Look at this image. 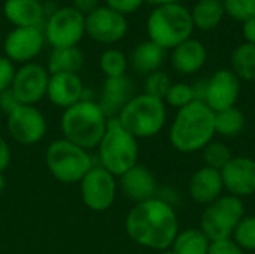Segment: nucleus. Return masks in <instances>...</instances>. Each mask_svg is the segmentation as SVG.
<instances>
[{"mask_svg": "<svg viewBox=\"0 0 255 254\" xmlns=\"http://www.w3.org/2000/svg\"><path fill=\"white\" fill-rule=\"evenodd\" d=\"M124 226L133 243L157 252L169 250L179 232L175 208L161 198L136 204L127 214Z\"/></svg>", "mask_w": 255, "mask_h": 254, "instance_id": "1", "label": "nucleus"}, {"mask_svg": "<svg viewBox=\"0 0 255 254\" xmlns=\"http://www.w3.org/2000/svg\"><path fill=\"white\" fill-rule=\"evenodd\" d=\"M215 135V112L205 102L194 100L178 109L169 130V141L179 153L191 154L202 151Z\"/></svg>", "mask_w": 255, "mask_h": 254, "instance_id": "2", "label": "nucleus"}, {"mask_svg": "<svg viewBox=\"0 0 255 254\" xmlns=\"http://www.w3.org/2000/svg\"><path fill=\"white\" fill-rule=\"evenodd\" d=\"M109 118L103 114L99 103L90 99L64 109L61 117V132L64 139L84 148H97L108 127Z\"/></svg>", "mask_w": 255, "mask_h": 254, "instance_id": "3", "label": "nucleus"}, {"mask_svg": "<svg viewBox=\"0 0 255 254\" xmlns=\"http://www.w3.org/2000/svg\"><path fill=\"white\" fill-rule=\"evenodd\" d=\"M193 31L194 25L190 9L181 3L155 6L146 18V33L149 40L166 51L188 40Z\"/></svg>", "mask_w": 255, "mask_h": 254, "instance_id": "4", "label": "nucleus"}, {"mask_svg": "<svg viewBox=\"0 0 255 254\" xmlns=\"http://www.w3.org/2000/svg\"><path fill=\"white\" fill-rule=\"evenodd\" d=\"M97 148L100 166L114 177H121L137 165V139L128 133L117 118H111L108 121L106 132Z\"/></svg>", "mask_w": 255, "mask_h": 254, "instance_id": "5", "label": "nucleus"}, {"mask_svg": "<svg viewBox=\"0 0 255 254\" xmlns=\"http://www.w3.org/2000/svg\"><path fill=\"white\" fill-rule=\"evenodd\" d=\"M166 118L167 109L164 100L145 93L133 96L117 117L121 126L136 139L158 135L166 124Z\"/></svg>", "mask_w": 255, "mask_h": 254, "instance_id": "6", "label": "nucleus"}, {"mask_svg": "<svg viewBox=\"0 0 255 254\" xmlns=\"http://www.w3.org/2000/svg\"><path fill=\"white\" fill-rule=\"evenodd\" d=\"M45 162L52 177L63 184L81 183L93 168V162L87 150L64 138L55 139L48 145Z\"/></svg>", "mask_w": 255, "mask_h": 254, "instance_id": "7", "label": "nucleus"}, {"mask_svg": "<svg viewBox=\"0 0 255 254\" xmlns=\"http://www.w3.org/2000/svg\"><path fill=\"white\" fill-rule=\"evenodd\" d=\"M245 217V205L241 198L223 195L208 205L200 217V231L211 240L220 241L233 237L239 222Z\"/></svg>", "mask_w": 255, "mask_h": 254, "instance_id": "8", "label": "nucleus"}, {"mask_svg": "<svg viewBox=\"0 0 255 254\" xmlns=\"http://www.w3.org/2000/svg\"><path fill=\"white\" fill-rule=\"evenodd\" d=\"M43 34L54 49L78 46L85 36V16L72 6L57 7L45 19Z\"/></svg>", "mask_w": 255, "mask_h": 254, "instance_id": "9", "label": "nucleus"}, {"mask_svg": "<svg viewBox=\"0 0 255 254\" xmlns=\"http://www.w3.org/2000/svg\"><path fill=\"white\" fill-rule=\"evenodd\" d=\"M7 133L22 145H33L46 135V120L34 105H18L6 120Z\"/></svg>", "mask_w": 255, "mask_h": 254, "instance_id": "10", "label": "nucleus"}, {"mask_svg": "<svg viewBox=\"0 0 255 254\" xmlns=\"http://www.w3.org/2000/svg\"><path fill=\"white\" fill-rule=\"evenodd\" d=\"M79 184L87 208L100 213L112 207L117 196V180L105 168L93 166Z\"/></svg>", "mask_w": 255, "mask_h": 254, "instance_id": "11", "label": "nucleus"}, {"mask_svg": "<svg viewBox=\"0 0 255 254\" xmlns=\"http://www.w3.org/2000/svg\"><path fill=\"white\" fill-rule=\"evenodd\" d=\"M128 30L126 15L108 7L99 6L85 16V34L102 45L120 42Z\"/></svg>", "mask_w": 255, "mask_h": 254, "instance_id": "12", "label": "nucleus"}, {"mask_svg": "<svg viewBox=\"0 0 255 254\" xmlns=\"http://www.w3.org/2000/svg\"><path fill=\"white\" fill-rule=\"evenodd\" d=\"M45 34L40 27H13L3 39V52L12 63H33L42 52Z\"/></svg>", "mask_w": 255, "mask_h": 254, "instance_id": "13", "label": "nucleus"}, {"mask_svg": "<svg viewBox=\"0 0 255 254\" xmlns=\"http://www.w3.org/2000/svg\"><path fill=\"white\" fill-rule=\"evenodd\" d=\"M49 72L37 63H27L16 69L12 81V93L21 105H36L46 96Z\"/></svg>", "mask_w": 255, "mask_h": 254, "instance_id": "14", "label": "nucleus"}, {"mask_svg": "<svg viewBox=\"0 0 255 254\" xmlns=\"http://www.w3.org/2000/svg\"><path fill=\"white\" fill-rule=\"evenodd\" d=\"M241 94V79L230 69H220L206 79L205 103L214 111L220 112L236 106Z\"/></svg>", "mask_w": 255, "mask_h": 254, "instance_id": "15", "label": "nucleus"}, {"mask_svg": "<svg viewBox=\"0 0 255 254\" xmlns=\"http://www.w3.org/2000/svg\"><path fill=\"white\" fill-rule=\"evenodd\" d=\"M224 190L236 198L255 195V160L251 157H233L221 171Z\"/></svg>", "mask_w": 255, "mask_h": 254, "instance_id": "16", "label": "nucleus"}, {"mask_svg": "<svg viewBox=\"0 0 255 254\" xmlns=\"http://www.w3.org/2000/svg\"><path fill=\"white\" fill-rule=\"evenodd\" d=\"M85 87L78 73H54L49 75L46 96L49 102L58 108H70L84 99Z\"/></svg>", "mask_w": 255, "mask_h": 254, "instance_id": "17", "label": "nucleus"}, {"mask_svg": "<svg viewBox=\"0 0 255 254\" xmlns=\"http://www.w3.org/2000/svg\"><path fill=\"white\" fill-rule=\"evenodd\" d=\"M134 96L133 81L124 75L118 78H106L102 87V97L97 102L103 114L111 120L117 118L121 109Z\"/></svg>", "mask_w": 255, "mask_h": 254, "instance_id": "18", "label": "nucleus"}, {"mask_svg": "<svg viewBox=\"0 0 255 254\" xmlns=\"http://www.w3.org/2000/svg\"><path fill=\"white\" fill-rule=\"evenodd\" d=\"M224 184L221 172L208 166L197 169L188 183V193L191 199L199 205H211L218 198L223 196Z\"/></svg>", "mask_w": 255, "mask_h": 254, "instance_id": "19", "label": "nucleus"}, {"mask_svg": "<svg viewBox=\"0 0 255 254\" xmlns=\"http://www.w3.org/2000/svg\"><path fill=\"white\" fill-rule=\"evenodd\" d=\"M120 186L124 195L136 204L157 198V183L152 172L139 163L120 177Z\"/></svg>", "mask_w": 255, "mask_h": 254, "instance_id": "20", "label": "nucleus"}, {"mask_svg": "<svg viewBox=\"0 0 255 254\" xmlns=\"http://www.w3.org/2000/svg\"><path fill=\"white\" fill-rule=\"evenodd\" d=\"M208 60L206 46L190 37L188 40L175 46L170 52V64L181 75H194L197 73Z\"/></svg>", "mask_w": 255, "mask_h": 254, "instance_id": "21", "label": "nucleus"}, {"mask_svg": "<svg viewBox=\"0 0 255 254\" xmlns=\"http://www.w3.org/2000/svg\"><path fill=\"white\" fill-rule=\"evenodd\" d=\"M3 15L13 27H40L46 19L40 0H4Z\"/></svg>", "mask_w": 255, "mask_h": 254, "instance_id": "22", "label": "nucleus"}, {"mask_svg": "<svg viewBox=\"0 0 255 254\" xmlns=\"http://www.w3.org/2000/svg\"><path fill=\"white\" fill-rule=\"evenodd\" d=\"M164 60H166V49L158 46L149 39L137 43L130 55V63L134 72L145 76L160 70Z\"/></svg>", "mask_w": 255, "mask_h": 254, "instance_id": "23", "label": "nucleus"}, {"mask_svg": "<svg viewBox=\"0 0 255 254\" xmlns=\"http://www.w3.org/2000/svg\"><path fill=\"white\" fill-rule=\"evenodd\" d=\"M190 13L194 28L202 31L215 30L226 16L221 0H197Z\"/></svg>", "mask_w": 255, "mask_h": 254, "instance_id": "24", "label": "nucleus"}, {"mask_svg": "<svg viewBox=\"0 0 255 254\" xmlns=\"http://www.w3.org/2000/svg\"><path fill=\"white\" fill-rule=\"evenodd\" d=\"M85 57L78 46L55 48L48 58V72L54 73H79L84 67Z\"/></svg>", "mask_w": 255, "mask_h": 254, "instance_id": "25", "label": "nucleus"}, {"mask_svg": "<svg viewBox=\"0 0 255 254\" xmlns=\"http://www.w3.org/2000/svg\"><path fill=\"white\" fill-rule=\"evenodd\" d=\"M230 70L245 82H255V45L241 43L230 55Z\"/></svg>", "mask_w": 255, "mask_h": 254, "instance_id": "26", "label": "nucleus"}, {"mask_svg": "<svg viewBox=\"0 0 255 254\" xmlns=\"http://www.w3.org/2000/svg\"><path fill=\"white\" fill-rule=\"evenodd\" d=\"M211 240L200 231L188 228L179 231L170 250L175 254H208Z\"/></svg>", "mask_w": 255, "mask_h": 254, "instance_id": "27", "label": "nucleus"}, {"mask_svg": "<svg viewBox=\"0 0 255 254\" xmlns=\"http://www.w3.org/2000/svg\"><path fill=\"white\" fill-rule=\"evenodd\" d=\"M247 126L245 114L233 106L220 112H215V133L223 138H236L239 136Z\"/></svg>", "mask_w": 255, "mask_h": 254, "instance_id": "28", "label": "nucleus"}, {"mask_svg": "<svg viewBox=\"0 0 255 254\" xmlns=\"http://www.w3.org/2000/svg\"><path fill=\"white\" fill-rule=\"evenodd\" d=\"M99 64H100V70L105 73L106 78H118L126 75L128 67V60L123 51L117 48H108L102 52Z\"/></svg>", "mask_w": 255, "mask_h": 254, "instance_id": "29", "label": "nucleus"}, {"mask_svg": "<svg viewBox=\"0 0 255 254\" xmlns=\"http://www.w3.org/2000/svg\"><path fill=\"white\" fill-rule=\"evenodd\" d=\"M202 151H203L205 166L217 169V171H221L233 159L232 150L227 147V144L220 142V141L209 142Z\"/></svg>", "mask_w": 255, "mask_h": 254, "instance_id": "30", "label": "nucleus"}, {"mask_svg": "<svg viewBox=\"0 0 255 254\" xmlns=\"http://www.w3.org/2000/svg\"><path fill=\"white\" fill-rule=\"evenodd\" d=\"M172 79L170 76L164 72V70H157L152 72L149 75L145 76V82H143V93L148 96H152L155 99L164 100L167 91L172 87Z\"/></svg>", "mask_w": 255, "mask_h": 254, "instance_id": "31", "label": "nucleus"}, {"mask_svg": "<svg viewBox=\"0 0 255 254\" xmlns=\"http://www.w3.org/2000/svg\"><path fill=\"white\" fill-rule=\"evenodd\" d=\"M232 238L244 252H255V216H245Z\"/></svg>", "mask_w": 255, "mask_h": 254, "instance_id": "32", "label": "nucleus"}, {"mask_svg": "<svg viewBox=\"0 0 255 254\" xmlns=\"http://www.w3.org/2000/svg\"><path fill=\"white\" fill-rule=\"evenodd\" d=\"M194 100H196V97H194L193 87L185 82L172 84L170 90L167 91V94L164 97V103L172 108H176V109H181V108L193 103Z\"/></svg>", "mask_w": 255, "mask_h": 254, "instance_id": "33", "label": "nucleus"}, {"mask_svg": "<svg viewBox=\"0 0 255 254\" xmlns=\"http://www.w3.org/2000/svg\"><path fill=\"white\" fill-rule=\"evenodd\" d=\"M226 15L236 19L238 22H245L255 16V0H221Z\"/></svg>", "mask_w": 255, "mask_h": 254, "instance_id": "34", "label": "nucleus"}, {"mask_svg": "<svg viewBox=\"0 0 255 254\" xmlns=\"http://www.w3.org/2000/svg\"><path fill=\"white\" fill-rule=\"evenodd\" d=\"M15 72H16V69H15L13 63L7 57L0 55V93L9 90L12 87Z\"/></svg>", "mask_w": 255, "mask_h": 254, "instance_id": "35", "label": "nucleus"}, {"mask_svg": "<svg viewBox=\"0 0 255 254\" xmlns=\"http://www.w3.org/2000/svg\"><path fill=\"white\" fill-rule=\"evenodd\" d=\"M208 254H245V252L233 241V238L211 241Z\"/></svg>", "mask_w": 255, "mask_h": 254, "instance_id": "36", "label": "nucleus"}, {"mask_svg": "<svg viewBox=\"0 0 255 254\" xmlns=\"http://www.w3.org/2000/svg\"><path fill=\"white\" fill-rule=\"evenodd\" d=\"M145 1L146 0H106V6L123 15H128L139 10Z\"/></svg>", "mask_w": 255, "mask_h": 254, "instance_id": "37", "label": "nucleus"}, {"mask_svg": "<svg viewBox=\"0 0 255 254\" xmlns=\"http://www.w3.org/2000/svg\"><path fill=\"white\" fill-rule=\"evenodd\" d=\"M18 105H21V103L16 100V97H15V94L12 93L10 88L6 90V91H3V93H0V109H1L6 115L10 114Z\"/></svg>", "mask_w": 255, "mask_h": 254, "instance_id": "38", "label": "nucleus"}, {"mask_svg": "<svg viewBox=\"0 0 255 254\" xmlns=\"http://www.w3.org/2000/svg\"><path fill=\"white\" fill-rule=\"evenodd\" d=\"M72 7H75L84 16H87L88 13L99 7V0H72Z\"/></svg>", "mask_w": 255, "mask_h": 254, "instance_id": "39", "label": "nucleus"}, {"mask_svg": "<svg viewBox=\"0 0 255 254\" xmlns=\"http://www.w3.org/2000/svg\"><path fill=\"white\" fill-rule=\"evenodd\" d=\"M9 163H10V148L4 141V138L0 135V174L4 172Z\"/></svg>", "mask_w": 255, "mask_h": 254, "instance_id": "40", "label": "nucleus"}, {"mask_svg": "<svg viewBox=\"0 0 255 254\" xmlns=\"http://www.w3.org/2000/svg\"><path fill=\"white\" fill-rule=\"evenodd\" d=\"M242 34L247 43L255 45V16L242 22Z\"/></svg>", "mask_w": 255, "mask_h": 254, "instance_id": "41", "label": "nucleus"}, {"mask_svg": "<svg viewBox=\"0 0 255 254\" xmlns=\"http://www.w3.org/2000/svg\"><path fill=\"white\" fill-rule=\"evenodd\" d=\"M148 3L154 4V6H164V4H173V3H179L181 0H146Z\"/></svg>", "mask_w": 255, "mask_h": 254, "instance_id": "42", "label": "nucleus"}, {"mask_svg": "<svg viewBox=\"0 0 255 254\" xmlns=\"http://www.w3.org/2000/svg\"><path fill=\"white\" fill-rule=\"evenodd\" d=\"M4 186H6V183H4V177H3V174H0V195L3 193V190H4Z\"/></svg>", "mask_w": 255, "mask_h": 254, "instance_id": "43", "label": "nucleus"}, {"mask_svg": "<svg viewBox=\"0 0 255 254\" xmlns=\"http://www.w3.org/2000/svg\"><path fill=\"white\" fill-rule=\"evenodd\" d=\"M158 254H175L170 249L169 250H163V252H158Z\"/></svg>", "mask_w": 255, "mask_h": 254, "instance_id": "44", "label": "nucleus"}, {"mask_svg": "<svg viewBox=\"0 0 255 254\" xmlns=\"http://www.w3.org/2000/svg\"><path fill=\"white\" fill-rule=\"evenodd\" d=\"M1 43H3V37H1V33H0V46H1Z\"/></svg>", "mask_w": 255, "mask_h": 254, "instance_id": "45", "label": "nucleus"}]
</instances>
